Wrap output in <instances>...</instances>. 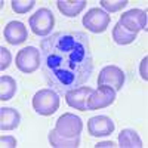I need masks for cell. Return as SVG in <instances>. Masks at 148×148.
<instances>
[{
	"label": "cell",
	"instance_id": "obj_7",
	"mask_svg": "<svg viewBox=\"0 0 148 148\" xmlns=\"http://www.w3.org/2000/svg\"><path fill=\"white\" fill-rule=\"evenodd\" d=\"M110 19L111 16L108 15V12L93 8L83 16V25L92 33H102L107 30Z\"/></svg>",
	"mask_w": 148,
	"mask_h": 148
},
{
	"label": "cell",
	"instance_id": "obj_13",
	"mask_svg": "<svg viewBox=\"0 0 148 148\" xmlns=\"http://www.w3.org/2000/svg\"><path fill=\"white\" fill-rule=\"evenodd\" d=\"M21 116L14 108H2L0 110V129L3 130H12L19 126Z\"/></svg>",
	"mask_w": 148,
	"mask_h": 148
},
{
	"label": "cell",
	"instance_id": "obj_8",
	"mask_svg": "<svg viewBox=\"0 0 148 148\" xmlns=\"http://www.w3.org/2000/svg\"><path fill=\"white\" fill-rule=\"evenodd\" d=\"M119 24L127 31L136 34L139 30H147V12L142 9H130L121 15Z\"/></svg>",
	"mask_w": 148,
	"mask_h": 148
},
{
	"label": "cell",
	"instance_id": "obj_16",
	"mask_svg": "<svg viewBox=\"0 0 148 148\" xmlns=\"http://www.w3.org/2000/svg\"><path fill=\"white\" fill-rule=\"evenodd\" d=\"M119 144L121 148H141L142 141L133 129H123L119 135Z\"/></svg>",
	"mask_w": 148,
	"mask_h": 148
},
{
	"label": "cell",
	"instance_id": "obj_23",
	"mask_svg": "<svg viewBox=\"0 0 148 148\" xmlns=\"http://www.w3.org/2000/svg\"><path fill=\"white\" fill-rule=\"evenodd\" d=\"M147 56H145V59L142 61V64H141V77L144 79V80H147L148 79V76H147Z\"/></svg>",
	"mask_w": 148,
	"mask_h": 148
},
{
	"label": "cell",
	"instance_id": "obj_22",
	"mask_svg": "<svg viewBox=\"0 0 148 148\" xmlns=\"http://www.w3.org/2000/svg\"><path fill=\"white\" fill-rule=\"evenodd\" d=\"M0 144L5 148H14L16 147V139L14 136H2L0 138Z\"/></svg>",
	"mask_w": 148,
	"mask_h": 148
},
{
	"label": "cell",
	"instance_id": "obj_17",
	"mask_svg": "<svg viewBox=\"0 0 148 148\" xmlns=\"http://www.w3.org/2000/svg\"><path fill=\"white\" fill-rule=\"evenodd\" d=\"M16 92V82L10 76H2L0 79V99L9 101Z\"/></svg>",
	"mask_w": 148,
	"mask_h": 148
},
{
	"label": "cell",
	"instance_id": "obj_9",
	"mask_svg": "<svg viewBox=\"0 0 148 148\" xmlns=\"http://www.w3.org/2000/svg\"><path fill=\"white\" fill-rule=\"evenodd\" d=\"M114 101H116V90H113L111 88H107V86H99L89 96L88 110L92 111V110L105 108V107L111 105Z\"/></svg>",
	"mask_w": 148,
	"mask_h": 148
},
{
	"label": "cell",
	"instance_id": "obj_2",
	"mask_svg": "<svg viewBox=\"0 0 148 148\" xmlns=\"http://www.w3.org/2000/svg\"><path fill=\"white\" fill-rule=\"evenodd\" d=\"M59 107V95L53 89H42L33 98V108L40 116H51Z\"/></svg>",
	"mask_w": 148,
	"mask_h": 148
},
{
	"label": "cell",
	"instance_id": "obj_10",
	"mask_svg": "<svg viewBox=\"0 0 148 148\" xmlns=\"http://www.w3.org/2000/svg\"><path fill=\"white\" fill-rule=\"evenodd\" d=\"M93 89L89 88V86H80L77 89L68 90L65 93V101L70 107L80 110V111H89L88 110V101L89 96L92 95Z\"/></svg>",
	"mask_w": 148,
	"mask_h": 148
},
{
	"label": "cell",
	"instance_id": "obj_19",
	"mask_svg": "<svg viewBox=\"0 0 148 148\" xmlns=\"http://www.w3.org/2000/svg\"><path fill=\"white\" fill-rule=\"evenodd\" d=\"M34 5H36L34 0H28V2H25V0H14L12 2V9L16 14H27L30 9H33Z\"/></svg>",
	"mask_w": 148,
	"mask_h": 148
},
{
	"label": "cell",
	"instance_id": "obj_4",
	"mask_svg": "<svg viewBox=\"0 0 148 148\" xmlns=\"http://www.w3.org/2000/svg\"><path fill=\"white\" fill-rule=\"evenodd\" d=\"M15 64L18 70L22 73H27V74L34 73L40 67V51L33 46H27V47L21 49L16 53Z\"/></svg>",
	"mask_w": 148,
	"mask_h": 148
},
{
	"label": "cell",
	"instance_id": "obj_20",
	"mask_svg": "<svg viewBox=\"0 0 148 148\" xmlns=\"http://www.w3.org/2000/svg\"><path fill=\"white\" fill-rule=\"evenodd\" d=\"M101 5L104 9H107L110 14L111 12H117L120 9H123L127 5V0H117V2H110V0H101Z\"/></svg>",
	"mask_w": 148,
	"mask_h": 148
},
{
	"label": "cell",
	"instance_id": "obj_5",
	"mask_svg": "<svg viewBox=\"0 0 148 148\" xmlns=\"http://www.w3.org/2000/svg\"><path fill=\"white\" fill-rule=\"evenodd\" d=\"M125 84V73L116 65H108L101 70L98 76V86H107L113 90H120Z\"/></svg>",
	"mask_w": 148,
	"mask_h": 148
},
{
	"label": "cell",
	"instance_id": "obj_1",
	"mask_svg": "<svg viewBox=\"0 0 148 148\" xmlns=\"http://www.w3.org/2000/svg\"><path fill=\"white\" fill-rule=\"evenodd\" d=\"M40 68L58 93H67L84 84L92 76L89 37L82 31H58L40 43Z\"/></svg>",
	"mask_w": 148,
	"mask_h": 148
},
{
	"label": "cell",
	"instance_id": "obj_11",
	"mask_svg": "<svg viewBox=\"0 0 148 148\" xmlns=\"http://www.w3.org/2000/svg\"><path fill=\"white\" fill-rule=\"evenodd\" d=\"M88 130L92 136H107L111 135L114 130V121L107 116H96L89 119L88 121Z\"/></svg>",
	"mask_w": 148,
	"mask_h": 148
},
{
	"label": "cell",
	"instance_id": "obj_21",
	"mask_svg": "<svg viewBox=\"0 0 148 148\" xmlns=\"http://www.w3.org/2000/svg\"><path fill=\"white\" fill-rule=\"evenodd\" d=\"M10 61H12V55L9 52V49L6 47H0V70H6L10 65Z\"/></svg>",
	"mask_w": 148,
	"mask_h": 148
},
{
	"label": "cell",
	"instance_id": "obj_24",
	"mask_svg": "<svg viewBox=\"0 0 148 148\" xmlns=\"http://www.w3.org/2000/svg\"><path fill=\"white\" fill-rule=\"evenodd\" d=\"M102 147H110L111 148V147H116V145H114V142H111V141L110 142H101V144L96 145V148H102Z\"/></svg>",
	"mask_w": 148,
	"mask_h": 148
},
{
	"label": "cell",
	"instance_id": "obj_12",
	"mask_svg": "<svg viewBox=\"0 0 148 148\" xmlns=\"http://www.w3.org/2000/svg\"><path fill=\"white\" fill-rule=\"evenodd\" d=\"M5 39L10 45H21L28 39L27 28L19 21H10L5 27Z\"/></svg>",
	"mask_w": 148,
	"mask_h": 148
},
{
	"label": "cell",
	"instance_id": "obj_14",
	"mask_svg": "<svg viewBox=\"0 0 148 148\" xmlns=\"http://www.w3.org/2000/svg\"><path fill=\"white\" fill-rule=\"evenodd\" d=\"M58 9L62 15L68 16V18H74L77 16L80 12L84 9L86 6V0H73V2H67V0H58L56 2Z\"/></svg>",
	"mask_w": 148,
	"mask_h": 148
},
{
	"label": "cell",
	"instance_id": "obj_15",
	"mask_svg": "<svg viewBox=\"0 0 148 148\" xmlns=\"http://www.w3.org/2000/svg\"><path fill=\"white\" fill-rule=\"evenodd\" d=\"M49 142H51L52 147H56V148H76L80 144V136L67 138V136H62L61 133H58L56 129H52L49 132Z\"/></svg>",
	"mask_w": 148,
	"mask_h": 148
},
{
	"label": "cell",
	"instance_id": "obj_6",
	"mask_svg": "<svg viewBox=\"0 0 148 148\" xmlns=\"http://www.w3.org/2000/svg\"><path fill=\"white\" fill-rule=\"evenodd\" d=\"M55 129H56L58 133L62 135V136L79 138L80 133H82V129H83V123H82L80 117L67 113V114H62L58 119Z\"/></svg>",
	"mask_w": 148,
	"mask_h": 148
},
{
	"label": "cell",
	"instance_id": "obj_18",
	"mask_svg": "<svg viewBox=\"0 0 148 148\" xmlns=\"http://www.w3.org/2000/svg\"><path fill=\"white\" fill-rule=\"evenodd\" d=\"M113 39L117 45H129L132 43L135 39H136V34L127 31L125 27H121L120 24L117 22L116 27L113 28Z\"/></svg>",
	"mask_w": 148,
	"mask_h": 148
},
{
	"label": "cell",
	"instance_id": "obj_3",
	"mask_svg": "<svg viewBox=\"0 0 148 148\" xmlns=\"http://www.w3.org/2000/svg\"><path fill=\"white\" fill-rule=\"evenodd\" d=\"M28 24H30V27H31V30L36 36L46 37V36L51 34V31L53 28V24H55L53 14L47 8H42V9L37 10L34 15L30 16Z\"/></svg>",
	"mask_w": 148,
	"mask_h": 148
}]
</instances>
